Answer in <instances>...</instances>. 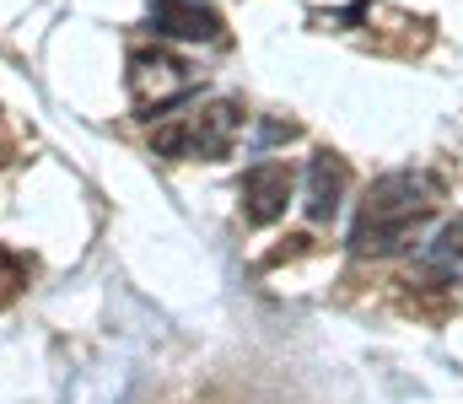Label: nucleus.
I'll use <instances>...</instances> for the list:
<instances>
[{
  "instance_id": "obj_4",
  "label": "nucleus",
  "mask_w": 463,
  "mask_h": 404,
  "mask_svg": "<svg viewBox=\"0 0 463 404\" xmlns=\"http://www.w3.org/2000/svg\"><path fill=\"white\" fill-rule=\"evenodd\" d=\"M242 216L253 221V227H269V221H280L286 216V205H291V167L286 162H253L248 173H242Z\"/></svg>"
},
{
  "instance_id": "obj_8",
  "label": "nucleus",
  "mask_w": 463,
  "mask_h": 404,
  "mask_svg": "<svg viewBox=\"0 0 463 404\" xmlns=\"http://www.w3.org/2000/svg\"><path fill=\"white\" fill-rule=\"evenodd\" d=\"M22 286H27V265L11 249H0V296H16Z\"/></svg>"
},
{
  "instance_id": "obj_1",
  "label": "nucleus",
  "mask_w": 463,
  "mask_h": 404,
  "mask_svg": "<svg viewBox=\"0 0 463 404\" xmlns=\"http://www.w3.org/2000/svg\"><path fill=\"white\" fill-rule=\"evenodd\" d=\"M442 205V183L431 173H388L366 189L361 211H355V227H350V254L355 259H388V254H404L420 227L437 216Z\"/></svg>"
},
{
  "instance_id": "obj_3",
  "label": "nucleus",
  "mask_w": 463,
  "mask_h": 404,
  "mask_svg": "<svg viewBox=\"0 0 463 404\" xmlns=\"http://www.w3.org/2000/svg\"><path fill=\"white\" fill-rule=\"evenodd\" d=\"M124 87H129V103L151 119V114H167V108H178V103H189L194 92H200V81H194V70L178 60V54H162V49H140V54H129V76H124Z\"/></svg>"
},
{
  "instance_id": "obj_5",
  "label": "nucleus",
  "mask_w": 463,
  "mask_h": 404,
  "mask_svg": "<svg viewBox=\"0 0 463 404\" xmlns=\"http://www.w3.org/2000/svg\"><path fill=\"white\" fill-rule=\"evenodd\" d=\"M151 33L156 38H184V43H222V11L200 5V0H156L151 5Z\"/></svg>"
},
{
  "instance_id": "obj_2",
  "label": "nucleus",
  "mask_w": 463,
  "mask_h": 404,
  "mask_svg": "<svg viewBox=\"0 0 463 404\" xmlns=\"http://www.w3.org/2000/svg\"><path fill=\"white\" fill-rule=\"evenodd\" d=\"M242 103L216 98L205 108H189V114H173L167 125L151 130V151L167 156V162H222L232 156L237 135H242Z\"/></svg>"
},
{
  "instance_id": "obj_7",
  "label": "nucleus",
  "mask_w": 463,
  "mask_h": 404,
  "mask_svg": "<svg viewBox=\"0 0 463 404\" xmlns=\"http://www.w3.org/2000/svg\"><path fill=\"white\" fill-rule=\"evenodd\" d=\"M415 280H420V286H463V216L448 221V227L415 254Z\"/></svg>"
},
{
  "instance_id": "obj_6",
  "label": "nucleus",
  "mask_w": 463,
  "mask_h": 404,
  "mask_svg": "<svg viewBox=\"0 0 463 404\" xmlns=\"http://www.w3.org/2000/svg\"><path fill=\"white\" fill-rule=\"evenodd\" d=\"M345 189H350L345 156L318 151V156L307 162V194H302L307 216H313V221H335V216H340V205H345Z\"/></svg>"
}]
</instances>
